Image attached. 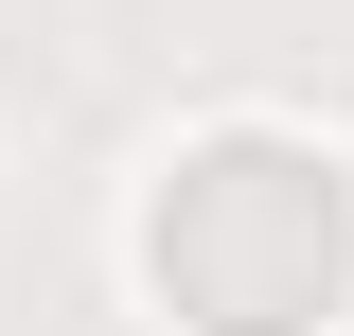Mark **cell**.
I'll return each mask as SVG.
<instances>
[{
    "label": "cell",
    "mask_w": 354,
    "mask_h": 336,
    "mask_svg": "<svg viewBox=\"0 0 354 336\" xmlns=\"http://www.w3.org/2000/svg\"><path fill=\"white\" fill-rule=\"evenodd\" d=\"M142 248H160V283L213 336H301L337 301V265H354V195L301 142H213V160H177V195H160Z\"/></svg>",
    "instance_id": "cell-1"
}]
</instances>
